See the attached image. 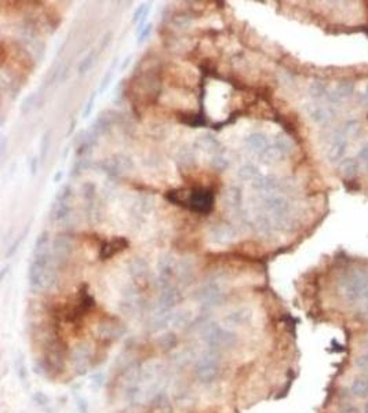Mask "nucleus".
<instances>
[{
    "mask_svg": "<svg viewBox=\"0 0 368 413\" xmlns=\"http://www.w3.org/2000/svg\"><path fill=\"white\" fill-rule=\"evenodd\" d=\"M166 199L175 206H184L198 214H210L213 211L214 193L210 189L204 187H193V189H177L171 190L166 194Z\"/></svg>",
    "mask_w": 368,
    "mask_h": 413,
    "instance_id": "f257e3e1",
    "label": "nucleus"
},
{
    "mask_svg": "<svg viewBox=\"0 0 368 413\" xmlns=\"http://www.w3.org/2000/svg\"><path fill=\"white\" fill-rule=\"evenodd\" d=\"M201 339L210 351L224 353L233 350L239 343L237 334L226 327L218 325L215 322H210L201 331Z\"/></svg>",
    "mask_w": 368,
    "mask_h": 413,
    "instance_id": "f03ea898",
    "label": "nucleus"
},
{
    "mask_svg": "<svg viewBox=\"0 0 368 413\" xmlns=\"http://www.w3.org/2000/svg\"><path fill=\"white\" fill-rule=\"evenodd\" d=\"M222 372V361L220 358V353L214 351H205L201 356L196 358L193 363V373L203 385H211L221 376Z\"/></svg>",
    "mask_w": 368,
    "mask_h": 413,
    "instance_id": "7ed1b4c3",
    "label": "nucleus"
},
{
    "mask_svg": "<svg viewBox=\"0 0 368 413\" xmlns=\"http://www.w3.org/2000/svg\"><path fill=\"white\" fill-rule=\"evenodd\" d=\"M198 300L204 305L205 307H217L221 306L225 299H226V292L224 289V286L218 283H208V284L203 285L196 293Z\"/></svg>",
    "mask_w": 368,
    "mask_h": 413,
    "instance_id": "20e7f679",
    "label": "nucleus"
},
{
    "mask_svg": "<svg viewBox=\"0 0 368 413\" xmlns=\"http://www.w3.org/2000/svg\"><path fill=\"white\" fill-rule=\"evenodd\" d=\"M92 351L88 344L80 343L71 353L72 369L76 375H85L91 368Z\"/></svg>",
    "mask_w": 368,
    "mask_h": 413,
    "instance_id": "39448f33",
    "label": "nucleus"
},
{
    "mask_svg": "<svg viewBox=\"0 0 368 413\" xmlns=\"http://www.w3.org/2000/svg\"><path fill=\"white\" fill-rule=\"evenodd\" d=\"M126 329L123 327V324L113 318H107V320L101 321L97 328H95V335L99 340L104 342H114L117 339H120L124 335Z\"/></svg>",
    "mask_w": 368,
    "mask_h": 413,
    "instance_id": "423d86ee",
    "label": "nucleus"
},
{
    "mask_svg": "<svg viewBox=\"0 0 368 413\" xmlns=\"http://www.w3.org/2000/svg\"><path fill=\"white\" fill-rule=\"evenodd\" d=\"M72 254V242L68 237L59 235L53 241V260L56 266H62L68 262Z\"/></svg>",
    "mask_w": 368,
    "mask_h": 413,
    "instance_id": "0eeeda50",
    "label": "nucleus"
},
{
    "mask_svg": "<svg viewBox=\"0 0 368 413\" xmlns=\"http://www.w3.org/2000/svg\"><path fill=\"white\" fill-rule=\"evenodd\" d=\"M182 292L178 289L175 285H170L162 288V293L159 298V309L160 311H171L178 303L182 302Z\"/></svg>",
    "mask_w": 368,
    "mask_h": 413,
    "instance_id": "6e6552de",
    "label": "nucleus"
},
{
    "mask_svg": "<svg viewBox=\"0 0 368 413\" xmlns=\"http://www.w3.org/2000/svg\"><path fill=\"white\" fill-rule=\"evenodd\" d=\"M208 235H210L208 237L210 241L214 242V244L225 245V244L233 241L234 237H236V232L232 226L221 223V225H214L213 228L210 229Z\"/></svg>",
    "mask_w": 368,
    "mask_h": 413,
    "instance_id": "1a4fd4ad",
    "label": "nucleus"
},
{
    "mask_svg": "<svg viewBox=\"0 0 368 413\" xmlns=\"http://www.w3.org/2000/svg\"><path fill=\"white\" fill-rule=\"evenodd\" d=\"M128 247V241L124 237H114L112 240L105 241L99 248V259L107 260L117 255L119 252L124 251Z\"/></svg>",
    "mask_w": 368,
    "mask_h": 413,
    "instance_id": "9d476101",
    "label": "nucleus"
},
{
    "mask_svg": "<svg viewBox=\"0 0 368 413\" xmlns=\"http://www.w3.org/2000/svg\"><path fill=\"white\" fill-rule=\"evenodd\" d=\"M157 269H159V280H160L162 288L172 285L171 284V280H172L174 276H177V264L172 260V258H162L160 262H159Z\"/></svg>",
    "mask_w": 368,
    "mask_h": 413,
    "instance_id": "9b49d317",
    "label": "nucleus"
},
{
    "mask_svg": "<svg viewBox=\"0 0 368 413\" xmlns=\"http://www.w3.org/2000/svg\"><path fill=\"white\" fill-rule=\"evenodd\" d=\"M253 318V313L248 307H239V309H234L232 310L230 313L227 314L225 317V321H226L229 325H234V327H240V325H246L248 324L250 321Z\"/></svg>",
    "mask_w": 368,
    "mask_h": 413,
    "instance_id": "f8f14e48",
    "label": "nucleus"
},
{
    "mask_svg": "<svg viewBox=\"0 0 368 413\" xmlns=\"http://www.w3.org/2000/svg\"><path fill=\"white\" fill-rule=\"evenodd\" d=\"M127 270L133 280H135V281H142V280H145L146 276L149 274V266L143 259H141V258H134V259H131V260L128 262Z\"/></svg>",
    "mask_w": 368,
    "mask_h": 413,
    "instance_id": "ddd939ff",
    "label": "nucleus"
},
{
    "mask_svg": "<svg viewBox=\"0 0 368 413\" xmlns=\"http://www.w3.org/2000/svg\"><path fill=\"white\" fill-rule=\"evenodd\" d=\"M349 391L357 399H368V375L354 378L349 385Z\"/></svg>",
    "mask_w": 368,
    "mask_h": 413,
    "instance_id": "4468645a",
    "label": "nucleus"
},
{
    "mask_svg": "<svg viewBox=\"0 0 368 413\" xmlns=\"http://www.w3.org/2000/svg\"><path fill=\"white\" fill-rule=\"evenodd\" d=\"M266 209L277 219H283L284 215L288 211V203L283 197H269L265 201Z\"/></svg>",
    "mask_w": 368,
    "mask_h": 413,
    "instance_id": "2eb2a0df",
    "label": "nucleus"
},
{
    "mask_svg": "<svg viewBox=\"0 0 368 413\" xmlns=\"http://www.w3.org/2000/svg\"><path fill=\"white\" fill-rule=\"evenodd\" d=\"M244 143H246V146H247L250 150H253V152H259V153L269 146L268 138H266L265 134H262V132H253V134H250V135L244 139Z\"/></svg>",
    "mask_w": 368,
    "mask_h": 413,
    "instance_id": "dca6fc26",
    "label": "nucleus"
},
{
    "mask_svg": "<svg viewBox=\"0 0 368 413\" xmlns=\"http://www.w3.org/2000/svg\"><path fill=\"white\" fill-rule=\"evenodd\" d=\"M196 145L198 146V149L204 150L207 153H211V155H218L221 152V148L222 145L220 143V141L217 138H214L213 135H203L198 138L196 141Z\"/></svg>",
    "mask_w": 368,
    "mask_h": 413,
    "instance_id": "f3484780",
    "label": "nucleus"
},
{
    "mask_svg": "<svg viewBox=\"0 0 368 413\" xmlns=\"http://www.w3.org/2000/svg\"><path fill=\"white\" fill-rule=\"evenodd\" d=\"M69 214H71V204H69V201H57V200H54L53 206H51V219L53 221H64Z\"/></svg>",
    "mask_w": 368,
    "mask_h": 413,
    "instance_id": "a211bd4d",
    "label": "nucleus"
},
{
    "mask_svg": "<svg viewBox=\"0 0 368 413\" xmlns=\"http://www.w3.org/2000/svg\"><path fill=\"white\" fill-rule=\"evenodd\" d=\"M225 204L232 209H236L241 206V190L236 186L229 187L225 193Z\"/></svg>",
    "mask_w": 368,
    "mask_h": 413,
    "instance_id": "6ab92c4d",
    "label": "nucleus"
},
{
    "mask_svg": "<svg viewBox=\"0 0 368 413\" xmlns=\"http://www.w3.org/2000/svg\"><path fill=\"white\" fill-rule=\"evenodd\" d=\"M97 50H90L88 51V54H85V58L80 61V64H79V68H78V72L80 76H83V75H85V73H88V72L91 71L92 66H94V64H95V59H97Z\"/></svg>",
    "mask_w": 368,
    "mask_h": 413,
    "instance_id": "aec40b11",
    "label": "nucleus"
},
{
    "mask_svg": "<svg viewBox=\"0 0 368 413\" xmlns=\"http://www.w3.org/2000/svg\"><path fill=\"white\" fill-rule=\"evenodd\" d=\"M237 177L241 181H255L258 177H261V174L258 171V168L255 165H251V164H246L240 167V170L237 172Z\"/></svg>",
    "mask_w": 368,
    "mask_h": 413,
    "instance_id": "412c9836",
    "label": "nucleus"
},
{
    "mask_svg": "<svg viewBox=\"0 0 368 413\" xmlns=\"http://www.w3.org/2000/svg\"><path fill=\"white\" fill-rule=\"evenodd\" d=\"M275 146L282 155H290L292 152V148H294L290 138L287 135H283V134H280L275 138Z\"/></svg>",
    "mask_w": 368,
    "mask_h": 413,
    "instance_id": "4be33fe9",
    "label": "nucleus"
},
{
    "mask_svg": "<svg viewBox=\"0 0 368 413\" xmlns=\"http://www.w3.org/2000/svg\"><path fill=\"white\" fill-rule=\"evenodd\" d=\"M282 156V153L277 150L276 146H268L265 150H262L261 153H259V157H261V160L263 161V163L266 164H270L273 163V161H276L279 157Z\"/></svg>",
    "mask_w": 368,
    "mask_h": 413,
    "instance_id": "5701e85b",
    "label": "nucleus"
},
{
    "mask_svg": "<svg viewBox=\"0 0 368 413\" xmlns=\"http://www.w3.org/2000/svg\"><path fill=\"white\" fill-rule=\"evenodd\" d=\"M354 368L359 370V372H361V373H364V375H368V351H361L359 356H356V358H354Z\"/></svg>",
    "mask_w": 368,
    "mask_h": 413,
    "instance_id": "b1692460",
    "label": "nucleus"
},
{
    "mask_svg": "<svg viewBox=\"0 0 368 413\" xmlns=\"http://www.w3.org/2000/svg\"><path fill=\"white\" fill-rule=\"evenodd\" d=\"M50 143H51V131H47L44 135L42 136V142H40V155H39V160L40 163H44L47 158V153L50 149Z\"/></svg>",
    "mask_w": 368,
    "mask_h": 413,
    "instance_id": "393cba45",
    "label": "nucleus"
},
{
    "mask_svg": "<svg viewBox=\"0 0 368 413\" xmlns=\"http://www.w3.org/2000/svg\"><path fill=\"white\" fill-rule=\"evenodd\" d=\"M159 344H160V347H162L163 350L174 349V347L178 344L177 336L174 335L172 332H169V334H166V335H163L162 337H160Z\"/></svg>",
    "mask_w": 368,
    "mask_h": 413,
    "instance_id": "a878e982",
    "label": "nucleus"
},
{
    "mask_svg": "<svg viewBox=\"0 0 368 413\" xmlns=\"http://www.w3.org/2000/svg\"><path fill=\"white\" fill-rule=\"evenodd\" d=\"M36 98H37V94L30 93L29 95H27L24 101H22L21 106H20V112L22 113V116H27V114L32 110V107L35 105Z\"/></svg>",
    "mask_w": 368,
    "mask_h": 413,
    "instance_id": "bb28decb",
    "label": "nucleus"
},
{
    "mask_svg": "<svg viewBox=\"0 0 368 413\" xmlns=\"http://www.w3.org/2000/svg\"><path fill=\"white\" fill-rule=\"evenodd\" d=\"M255 230L259 233V234H268L270 232V222L268 218L265 216H258L254 222Z\"/></svg>",
    "mask_w": 368,
    "mask_h": 413,
    "instance_id": "cd10ccee",
    "label": "nucleus"
},
{
    "mask_svg": "<svg viewBox=\"0 0 368 413\" xmlns=\"http://www.w3.org/2000/svg\"><path fill=\"white\" fill-rule=\"evenodd\" d=\"M28 232H29V226H27V229H25V232H24V234L20 235V237H18V238H17V240H15V241L13 242L11 245H10V247H8L7 252H6V258H7V259H10V258H11V257H14L15 252H17V250H18V247H20V244H21V242L24 241V238H25V235L28 234Z\"/></svg>",
    "mask_w": 368,
    "mask_h": 413,
    "instance_id": "c85d7f7f",
    "label": "nucleus"
},
{
    "mask_svg": "<svg viewBox=\"0 0 368 413\" xmlns=\"http://www.w3.org/2000/svg\"><path fill=\"white\" fill-rule=\"evenodd\" d=\"M227 165H229V161H227L225 157L221 156V155L214 156L213 160H211V167L215 168V170H218V171H224Z\"/></svg>",
    "mask_w": 368,
    "mask_h": 413,
    "instance_id": "c756f323",
    "label": "nucleus"
},
{
    "mask_svg": "<svg viewBox=\"0 0 368 413\" xmlns=\"http://www.w3.org/2000/svg\"><path fill=\"white\" fill-rule=\"evenodd\" d=\"M72 197V187L71 185H64L58 190L56 200L57 201H69Z\"/></svg>",
    "mask_w": 368,
    "mask_h": 413,
    "instance_id": "7c9ffc66",
    "label": "nucleus"
},
{
    "mask_svg": "<svg viewBox=\"0 0 368 413\" xmlns=\"http://www.w3.org/2000/svg\"><path fill=\"white\" fill-rule=\"evenodd\" d=\"M112 76H113V69H109V71L105 73V76L102 77V80H101V84H99V88H98L99 94H104L105 91H107V88L109 87V84H111Z\"/></svg>",
    "mask_w": 368,
    "mask_h": 413,
    "instance_id": "2f4dec72",
    "label": "nucleus"
},
{
    "mask_svg": "<svg viewBox=\"0 0 368 413\" xmlns=\"http://www.w3.org/2000/svg\"><path fill=\"white\" fill-rule=\"evenodd\" d=\"M17 372H18L20 380L25 383V382L28 380V372H27V368H25V362H24V360H21V358L17 361Z\"/></svg>",
    "mask_w": 368,
    "mask_h": 413,
    "instance_id": "473e14b6",
    "label": "nucleus"
},
{
    "mask_svg": "<svg viewBox=\"0 0 368 413\" xmlns=\"http://www.w3.org/2000/svg\"><path fill=\"white\" fill-rule=\"evenodd\" d=\"M95 95H97V93H92L88 102L85 103V109H83V113H82V117H83V119H87V117L91 114L92 107H94V102H95Z\"/></svg>",
    "mask_w": 368,
    "mask_h": 413,
    "instance_id": "72a5a7b5",
    "label": "nucleus"
},
{
    "mask_svg": "<svg viewBox=\"0 0 368 413\" xmlns=\"http://www.w3.org/2000/svg\"><path fill=\"white\" fill-rule=\"evenodd\" d=\"M150 33H152V24H146V26L138 33V44H142L143 42H146L149 39V36H150Z\"/></svg>",
    "mask_w": 368,
    "mask_h": 413,
    "instance_id": "f704fd0d",
    "label": "nucleus"
},
{
    "mask_svg": "<svg viewBox=\"0 0 368 413\" xmlns=\"http://www.w3.org/2000/svg\"><path fill=\"white\" fill-rule=\"evenodd\" d=\"M340 413H361V411L353 404H349V402H345L342 404L340 409Z\"/></svg>",
    "mask_w": 368,
    "mask_h": 413,
    "instance_id": "c9c22d12",
    "label": "nucleus"
},
{
    "mask_svg": "<svg viewBox=\"0 0 368 413\" xmlns=\"http://www.w3.org/2000/svg\"><path fill=\"white\" fill-rule=\"evenodd\" d=\"M145 7H146V3H145V4L142 3L141 6L137 8V10H135L134 17H133V22H134V24H137L138 21H141L142 15H143V11H145Z\"/></svg>",
    "mask_w": 368,
    "mask_h": 413,
    "instance_id": "e433bc0d",
    "label": "nucleus"
},
{
    "mask_svg": "<svg viewBox=\"0 0 368 413\" xmlns=\"http://www.w3.org/2000/svg\"><path fill=\"white\" fill-rule=\"evenodd\" d=\"M111 39H112V33L108 32L107 35L104 36V39H102V43H101V47H99V52H102V51L107 49L108 44L111 43Z\"/></svg>",
    "mask_w": 368,
    "mask_h": 413,
    "instance_id": "4c0bfd02",
    "label": "nucleus"
},
{
    "mask_svg": "<svg viewBox=\"0 0 368 413\" xmlns=\"http://www.w3.org/2000/svg\"><path fill=\"white\" fill-rule=\"evenodd\" d=\"M39 158L37 157H33L32 160H30V174L32 175H36V172H37V168H39Z\"/></svg>",
    "mask_w": 368,
    "mask_h": 413,
    "instance_id": "58836bf2",
    "label": "nucleus"
},
{
    "mask_svg": "<svg viewBox=\"0 0 368 413\" xmlns=\"http://www.w3.org/2000/svg\"><path fill=\"white\" fill-rule=\"evenodd\" d=\"M131 59H133V55H131V54H130V55H127V57L123 59V64H121L120 68H119V69H120V72H124L126 69H127L128 65H130V62H131Z\"/></svg>",
    "mask_w": 368,
    "mask_h": 413,
    "instance_id": "ea45409f",
    "label": "nucleus"
},
{
    "mask_svg": "<svg viewBox=\"0 0 368 413\" xmlns=\"http://www.w3.org/2000/svg\"><path fill=\"white\" fill-rule=\"evenodd\" d=\"M6 145H7V138L3 136L1 138V143H0V153H1V156H4V153H6Z\"/></svg>",
    "mask_w": 368,
    "mask_h": 413,
    "instance_id": "a19ab883",
    "label": "nucleus"
},
{
    "mask_svg": "<svg viewBox=\"0 0 368 413\" xmlns=\"http://www.w3.org/2000/svg\"><path fill=\"white\" fill-rule=\"evenodd\" d=\"M62 177H64V172H62V171H57V174L54 175V182H56V183H58V182H61V179H62Z\"/></svg>",
    "mask_w": 368,
    "mask_h": 413,
    "instance_id": "79ce46f5",
    "label": "nucleus"
},
{
    "mask_svg": "<svg viewBox=\"0 0 368 413\" xmlns=\"http://www.w3.org/2000/svg\"><path fill=\"white\" fill-rule=\"evenodd\" d=\"M361 413H368V402H366V404H364V406H363V411H361Z\"/></svg>",
    "mask_w": 368,
    "mask_h": 413,
    "instance_id": "37998d69",
    "label": "nucleus"
},
{
    "mask_svg": "<svg viewBox=\"0 0 368 413\" xmlns=\"http://www.w3.org/2000/svg\"><path fill=\"white\" fill-rule=\"evenodd\" d=\"M364 350H366V351H368V339H367V343H366V349H364Z\"/></svg>",
    "mask_w": 368,
    "mask_h": 413,
    "instance_id": "c03bdc74",
    "label": "nucleus"
}]
</instances>
